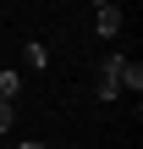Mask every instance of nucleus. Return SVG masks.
Wrapping results in <instances>:
<instances>
[{"label": "nucleus", "mask_w": 143, "mask_h": 149, "mask_svg": "<svg viewBox=\"0 0 143 149\" xmlns=\"http://www.w3.org/2000/svg\"><path fill=\"white\" fill-rule=\"evenodd\" d=\"M121 61H127V55H105V61H99V88H94L99 100H116V94H121Z\"/></svg>", "instance_id": "f257e3e1"}, {"label": "nucleus", "mask_w": 143, "mask_h": 149, "mask_svg": "<svg viewBox=\"0 0 143 149\" xmlns=\"http://www.w3.org/2000/svg\"><path fill=\"white\" fill-rule=\"evenodd\" d=\"M94 28H99V39H116L121 33V6L116 0H94Z\"/></svg>", "instance_id": "f03ea898"}, {"label": "nucleus", "mask_w": 143, "mask_h": 149, "mask_svg": "<svg viewBox=\"0 0 143 149\" xmlns=\"http://www.w3.org/2000/svg\"><path fill=\"white\" fill-rule=\"evenodd\" d=\"M121 88H132V94L143 88V66L138 61H121Z\"/></svg>", "instance_id": "7ed1b4c3"}, {"label": "nucleus", "mask_w": 143, "mask_h": 149, "mask_svg": "<svg viewBox=\"0 0 143 149\" xmlns=\"http://www.w3.org/2000/svg\"><path fill=\"white\" fill-rule=\"evenodd\" d=\"M17 88H22V77H17V72H0V100H6V105L17 100Z\"/></svg>", "instance_id": "20e7f679"}, {"label": "nucleus", "mask_w": 143, "mask_h": 149, "mask_svg": "<svg viewBox=\"0 0 143 149\" xmlns=\"http://www.w3.org/2000/svg\"><path fill=\"white\" fill-rule=\"evenodd\" d=\"M22 61H28V66H44L50 50H44V44H22Z\"/></svg>", "instance_id": "39448f33"}, {"label": "nucleus", "mask_w": 143, "mask_h": 149, "mask_svg": "<svg viewBox=\"0 0 143 149\" xmlns=\"http://www.w3.org/2000/svg\"><path fill=\"white\" fill-rule=\"evenodd\" d=\"M11 122H17V111H11V105L0 100V133H11Z\"/></svg>", "instance_id": "423d86ee"}, {"label": "nucleus", "mask_w": 143, "mask_h": 149, "mask_svg": "<svg viewBox=\"0 0 143 149\" xmlns=\"http://www.w3.org/2000/svg\"><path fill=\"white\" fill-rule=\"evenodd\" d=\"M17 149H44V144H17Z\"/></svg>", "instance_id": "0eeeda50"}]
</instances>
